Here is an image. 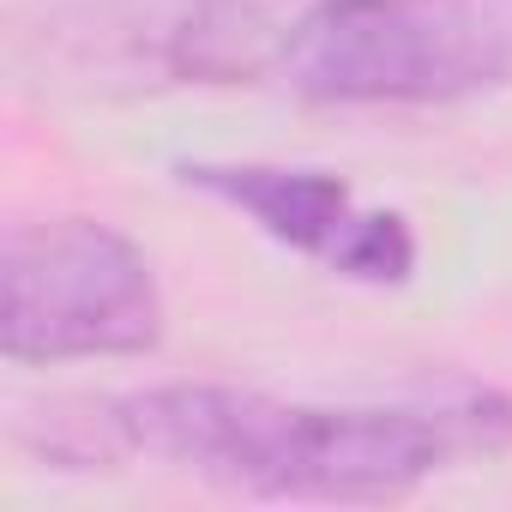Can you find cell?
I'll use <instances>...</instances> for the list:
<instances>
[{"label":"cell","instance_id":"2","mask_svg":"<svg viewBox=\"0 0 512 512\" xmlns=\"http://www.w3.org/2000/svg\"><path fill=\"white\" fill-rule=\"evenodd\" d=\"M278 79L344 109L512 91V0H308Z\"/></svg>","mask_w":512,"mask_h":512},{"label":"cell","instance_id":"3","mask_svg":"<svg viewBox=\"0 0 512 512\" xmlns=\"http://www.w3.org/2000/svg\"><path fill=\"white\" fill-rule=\"evenodd\" d=\"M163 338L151 253L97 217L13 229L0 260V356L25 368L145 356Z\"/></svg>","mask_w":512,"mask_h":512},{"label":"cell","instance_id":"4","mask_svg":"<svg viewBox=\"0 0 512 512\" xmlns=\"http://www.w3.org/2000/svg\"><path fill=\"white\" fill-rule=\"evenodd\" d=\"M181 181L229 211H241L260 235L308 253L326 272L356 284H404L416 272V235L398 211H374L350 193V181L326 169L290 163H181Z\"/></svg>","mask_w":512,"mask_h":512},{"label":"cell","instance_id":"1","mask_svg":"<svg viewBox=\"0 0 512 512\" xmlns=\"http://www.w3.org/2000/svg\"><path fill=\"white\" fill-rule=\"evenodd\" d=\"M512 440L500 392L458 404H302L241 386H145L55 428L73 464L145 458L241 494L278 500H398L452 458H488Z\"/></svg>","mask_w":512,"mask_h":512},{"label":"cell","instance_id":"5","mask_svg":"<svg viewBox=\"0 0 512 512\" xmlns=\"http://www.w3.org/2000/svg\"><path fill=\"white\" fill-rule=\"evenodd\" d=\"M308 0H193L187 19L169 31V67L181 79H260L278 73L290 25Z\"/></svg>","mask_w":512,"mask_h":512}]
</instances>
